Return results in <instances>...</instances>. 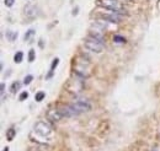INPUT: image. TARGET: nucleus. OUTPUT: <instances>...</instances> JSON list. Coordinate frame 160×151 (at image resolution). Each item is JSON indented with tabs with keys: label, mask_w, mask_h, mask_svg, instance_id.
<instances>
[{
	"label": "nucleus",
	"mask_w": 160,
	"mask_h": 151,
	"mask_svg": "<svg viewBox=\"0 0 160 151\" xmlns=\"http://www.w3.org/2000/svg\"><path fill=\"white\" fill-rule=\"evenodd\" d=\"M84 46H85V48H88V49L92 53H101L105 48V42H104V39L96 38V37H94V36L89 35L88 37L84 39Z\"/></svg>",
	"instance_id": "obj_1"
},
{
	"label": "nucleus",
	"mask_w": 160,
	"mask_h": 151,
	"mask_svg": "<svg viewBox=\"0 0 160 151\" xmlns=\"http://www.w3.org/2000/svg\"><path fill=\"white\" fill-rule=\"evenodd\" d=\"M96 4L106 10L114 11L120 15H127V13H125V10L122 9V5L118 0H97Z\"/></svg>",
	"instance_id": "obj_2"
},
{
	"label": "nucleus",
	"mask_w": 160,
	"mask_h": 151,
	"mask_svg": "<svg viewBox=\"0 0 160 151\" xmlns=\"http://www.w3.org/2000/svg\"><path fill=\"white\" fill-rule=\"evenodd\" d=\"M33 132L37 134V135H39L42 138H49L52 132H53V129H52V126L49 123H47V122H44V120H39L35 124Z\"/></svg>",
	"instance_id": "obj_3"
},
{
	"label": "nucleus",
	"mask_w": 160,
	"mask_h": 151,
	"mask_svg": "<svg viewBox=\"0 0 160 151\" xmlns=\"http://www.w3.org/2000/svg\"><path fill=\"white\" fill-rule=\"evenodd\" d=\"M89 60L88 59H76V64L75 67H74V71H75V75L83 77V79H85V77L89 76Z\"/></svg>",
	"instance_id": "obj_4"
},
{
	"label": "nucleus",
	"mask_w": 160,
	"mask_h": 151,
	"mask_svg": "<svg viewBox=\"0 0 160 151\" xmlns=\"http://www.w3.org/2000/svg\"><path fill=\"white\" fill-rule=\"evenodd\" d=\"M70 104H72V107L78 112V114L88 112V111L91 109V103H90V101L86 100V98H76V100H74Z\"/></svg>",
	"instance_id": "obj_5"
},
{
	"label": "nucleus",
	"mask_w": 160,
	"mask_h": 151,
	"mask_svg": "<svg viewBox=\"0 0 160 151\" xmlns=\"http://www.w3.org/2000/svg\"><path fill=\"white\" fill-rule=\"evenodd\" d=\"M98 19H100L101 21H106V22H111V23H118L122 21V15L114 13V11H110V13L100 14L98 15Z\"/></svg>",
	"instance_id": "obj_6"
},
{
	"label": "nucleus",
	"mask_w": 160,
	"mask_h": 151,
	"mask_svg": "<svg viewBox=\"0 0 160 151\" xmlns=\"http://www.w3.org/2000/svg\"><path fill=\"white\" fill-rule=\"evenodd\" d=\"M23 16L27 21L35 20L37 16H38V9H37V6H35L33 4H27V5L23 7Z\"/></svg>",
	"instance_id": "obj_7"
},
{
	"label": "nucleus",
	"mask_w": 160,
	"mask_h": 151,
	"mask_svg": "<svg viewBox=\"0 0 160 151\" xmlns=\"http://www.w3.org/2000/svg\"><path fill=\"white\" fill-rule=\"evenodd\" d=\"M47 118L51 122H59V120L63 119V116H62V113L58 109V107H56V108H52V109H49L48 111Z\"/></svg>",
	"instance_id": "obj_8"
},
{
	"label": "nucleus",
	"mask_w": 160,
	"mask_h": 151,
	"mask_svg": "<svg viewBox=\"0 0 160 151\" xmlns=\"http://www.w3.org/2000/svg\"><path fill=\"white\" fill-rule=\"evenodd\" d=\"M58 64H59V58H54V59H53V62L51 64V69H49V73H48V75L46 76V79H51V77L53 76V74H54V70H56V68L58 67Z\"/></svg>",
	"instance_id": "obj_9"
},
{
	"label": "nucleus",
	"mask_w": 160,
	"mask_h": 151,
	"mask_svg": "<svg viewBox=\"0 0 160 151\" xmlns=\"http://www.w3.org/2000/svg\"><path fill=\"white\" fill-rule=\"evenodd\" d=\"M5 37H6V39L9 41V42H14V41L17 38V32H14V31H11V30H6Z\"/></svg>",
	"instance_id": "obj_10"
},
{
	"label": "nucleus",
	"mask_w": 160,
	"mask_h": 151,
	"mask_svg": "<svg viewBox=\"0 0 160 151\" xmlns=\"http://www.w3.org/2000/svg\"><path fill=\"white\" fill-rule=\"evenodd\" d=\"M15 135H16V130L14 126H11V128H9L6 130V139L9 141H12L15 139Z\"/></svg>",
	"instance_id": "obj_11"
},
{
	"label": "nucleus",
	"mask_w": 160,
	"mask_h": 151,
	"mask_svg": "<svg viewBox=\"0 0 160 151\" xmlns=\"http://www.w3.org/2000/svg\"><path fill=\"white\" fill-rule=\"evenodd\" d=\"M22 59H23V53L22 52H16L15 55H14V62L16 64H20L22 62Z\"/></svg>",
	"instance_id": "obj_12"
},
{
	"label": "nucleus",
	"mask_w": 160,
	"mask_h": 151,
	"mask_svg": "<svg viewBox=\"0 0 160 151\" xmlns=\"http://www.w3.org/2000/svg\"><path fill=\"white\" fill-rule=\"evenodd\" d=\"M44 97H46V93H44L43 91H38L35 95V100H36V102H41V101L44 100Z\"/></svg>",
	"instance_id": "obj_13"
},
{
	"label": "nucleus",
	"mask_w": 160,
	"mask_h": 151,
	"mask_svg": "<svg viewBox=\"0 0 160 151\" xmlns=\"http://www.w3.org/2000/svg\"><path fill=\"white\" fill-rule=\"evenodd\" d=\"M35 33H36L35 30H32V28H31V30H28L26 33H25V41H30L35 36Z\"/></svg>",
	"instance_id": "obj_14"
},
{
	"label": "nucleus",
	"mask_w": 160,
	"mask_h": 151,
	"mask_svg": "<svg viewBox=\"0 0 160 151\" xmlns=\"http://www.w3.org/2000/svg\"><path fill=\"white\" fill-rule=\"evenodd\" d=\"M113 41L116 43H126V38L122 37V36H120V35H114L113 36Z\"/></svg>",
	"instance_id": "obj_15"
},
{
	"label": "nucleus",
	"mask_w": 160,
	"mask_h": 151,
	"mask_svg": "<svg viewBox=\"0 0 160 151\" xmlns=\"http://www.w3.org/2000/svg\"><path fill=\"white\" fill-rule=\"evenodd\" d=\"M20 87H21V84L19 81H14L11 85V92H16L17 90H20Z\"/></svg>",
	"instance_id": "obj_16"
},
{
	"label": "nucleus",
	"mask_w": 160,
	"mask_h": 151,
	"mask_svg": "<svg viewBox=\"0 0 160 151\" xmlns=\"http://www.w3.org/2000/svg\"><path fill=\"white\" fill-rule=\"evenodd\" d=\"M35 59H36V52L35 49H30V52H28V62L32 63L35 62Z\"/></svg>",
	"instance_id": "obj_17"
},
{
	"label": "nucleus",
	"mask_w": 160,
	"mask_h": 151,
	"mask_svg": "<svg viewBox=\"0 0 160 151\" xmlns=\"http://www.w3.org/2000/svg\"><path fill=\"white\" fill-rule=\"evenodd\" d=\"M32 80H33V76H32V75L25 76V79H23V85H30V84L32 82Z\"/></svg>",
	"instance_id": "obj_18"
},
{
	"label": "nucleus",
	"mask_w": 160,
	"mask_h": 151,
	"mask_svg": "<svg viewBox=\"0 0 160 151\" xmlns=\"http://www.w3.org/2000/svg\"><path fill=\"white\" fill-rule=\"evenodd\" d=\"M28 98V92L27 91H23L20 93V96H19V100L20 101H25V100H27Z\"/></svg>",
	"instance_id": "obj_19"
},
{
	"label": "nucleus",
	"mask_w": 160,
	"mask_h": 151,
	"mask_svg": "<svg viewBox=\"0 0 160 151\" xmlns=\"http://www.w3.org/2000/svg\"><path fill=\"white\" fill-rule=\"evenodd\" d=\"M4 3H5V5H6L7 7H11L12 5H14L15 0H4Z\"/></svg>",
	"instance_id": "obj_20"
},
{
	"label": "nucleus",
	"mask_w": 160,
	"mask_h": 151,
	"mask_svg": "<svg viewBox=\"0 0 160 151\" xmlns=\"http://www.w3.org/2000/svg\"><path fill=\"white\" fill-rule=\"evenodd\" d=\"M0 91H1V95H3V98H4V92H5V84H1V90H0Z\"/></svg>",
	"instance_id": "obj_21"
},
{
	"label": "nucleus",
	"mask_w": 160,
	"mask_h": 151,
	"mask_svg": "<svg viewBox=\"0 0 160 151\" xmlns=\"http://www.w3.org/2000/svg\"><path fill=\"white\" fill-rule=\"evenodd\" d=\"M4 151H9V148H5V149H4Z\"/></svg>",
	"instance_id": "obj_22"
},
{
	"label": "nucleus",
	"mask_w": 160,
	"mask_h": 151,
	"mask_svg": "<svg viewBox=\"0 0 160 151\" xmlns=\"http://www.w3.org/2000/svg\"><path fill=\"white\" fill-rule=\"evenodd\" d=\"M151 151H159L158 149H153V150H151Z\"/></svg>",
	"instance_id": "obj_23"
}]
</instances>
